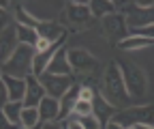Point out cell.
I'll return each mask as SVG.
<instances>
[{"label": "cell", "instance_id": "obj_1", "mask_svg": "<svg viewBox=\"0 0 154 129\" xmlns=\"http://www.w3.org/2000/svg\"><path fill=\"white\" fill-rule=\"evenodd\" d=\"M101 95L116 108V110H124L131 108V95L126 90L124 78H122V71L118 67V60H113L105 67L103 71V80H101Z\"/></svg>", "mask_w": 154, "mask_h": 129}, {"label": "cell", "instance_id": "obj_2", "mask_svg": "<svg viewBox=\"0 0 154 129\" xmlns=\"http://www.w3.org/2000/svg\"><path fill=\"white\" fill-rule=\"evenodd\" d=\"M34 56H36L34 47H30V45H19V47L13 52V56L2 63V73L13 76V78L28 80L30 76H34Z\"/></svg>", "mask_w": 154, "mask_h": 129}, {"label": "cell", "instance_id": "obj_3", "mask_svg": "<svg viewBox=\"0 0 154 129\" xmlns=\"http://www.w3.org/2000/svg\"><path fill=\"white\" fill-rule=\"evenodd\" d=\"M118 67L122 71V78H124V84H126V90L131 99H139L146 95L148 90V76L141 67H137L135 63H128V60H118Z\"/></svg>", "mask_w": 154, "mask_h": 129}, {"label": "cell", "instance_id": "obj_4", "mask_svg": "<svg viewBox=\"0 0 154 129\" xmlns=\"http://www.w3.org/2000/svg\"><path fill=\"white\" fill-rule=\"evenodd\" d=\"M113 121L122 125L124 129L137 127V125H154V103L150 105H131L124 110H118Z\"/></svg>", "mask_w": 154, "mask_h": 129}, {"label": "cell", "instance_id": "obj_5", "mask_svg": "<svg viewBox=\"0 0 154 129\" xmlns=\"http://www.w3.org/2000/svg\"><path fill=\"white\" fill-rule=\"evenodd\" d=\"M69 60H71L73 76H77V78L82 80L79 84H86L90 78H94L96 67H99V60H96L88 50H82V47L69 50Z\"/></svg>", "mask_w": 154, "mask_h": 129}, {"label": "cell", "instance_id": "obj_6", "mask_svg": "<svg viewBox=\"0 0 154 129\" xmlns=\"http://www.w3.org/2000/svg\"><path fill=\"white\" fill-rule=\"evenodd\" d=\"M38 80L43 82L47 97H54V99H62L69 90L77 84L75 76H54V73H43Z\"/></svg>", "mask_w": 154, "mask_h": 129}, {"label": "cell", "instance_id": "obj_7", "mask_svg": "<svg viewBox=\"0 0 154 129\" xmlns=\"http://www.w3.org/2000/svg\"><path fill=\"white\" fill-rule=\"evenodd\" d=\"M101 28H103V32H105V37L109 41H116V43H122L126 37L131 34V30H128V24H126V17L122 15V13H111V15H107V17H103L101 20Z\"/></svg>", "mask_w": 154, "mask_h": 129}, {"label": "cell", "instance_id": "obj_8", "mask_svg": "<svg viewBox=\"0 0 154 129\" xmlns=\"http://www.w3.org/2000/svg\"><path fill=\"white\" fill-rule=\"evenodd\" d=\"M92 9L90 2H66V20L75 28H86L92 22Z\"/></svg>", "mask_w": 154, "mask_h": 129}, {"label": "cell", "instance_id": "obj_9", "mask_svg": "<svg viewBox=\"0 0 154 129\" xmlns=\"http://www.w3.org/2000/svg\"><path fill=\"white\" fill-rule=\"evenodd\" d=\"M22 45L19 43V37H17V28H15V24H11V26H7V28H2V34H0V60H9L11 56H13V52Z\"/></svg>", "mask_w": 154, "mask_h": 129}, {"label": "cell", "instance_id": "obj_10", "mask_svg": "<svg viewBox=\"0 0 154 129\" xmlns=\"http://www.w3.org/2000/svg\"><path fill=\"white\" fill-rule=\"evenodd\" d=\"M26 82H28V86H26L24 105H26V108H38V105H41V101L47 97V93H45V86H43V82L38 80L36 76H30Z\"/></svg>", "mask_w": 154, "mask_h": 129}, {"label": "cell", "instance_id": "obj_11", "mask_svg": "<svg viewBox=\"0 0 154 129\" xmlns=\"http://www.w3.org/2000/svg\"><path fill=\"white\" fill-rule=\"evenodd\" d=\"M36 32L41 39H47L49 43H64V39H66V28L60 26L58 22H43L41 20V24L36 26Z\"/></svg>", "mask_w": 154, "mask_h": 129}, {"label": "cell", "instance_id": "obj_12", "mask_svg": "<svg viewBox=\"0 0 154 129\" xmlns=\"http://www.w3.org/2000/svg\"><path fill=\"white\" fill-rule=\"evenodd\" d=\"M0 82H2V86L7 88V93H9V101H24V97H26V86H28L26 80L13 78V76L2 73V76H0Z\"/></svg>", "mask_w": 154, "mask_h": 129}, {"label": "cell", "instance_id": "obj_13", "mask_svg": "<svg viewBox=\"0 0 154 129\" xmlns=\"http://www.w3.org/2000/svg\"><path fill=\"white\" fill-rule=\"evenodd\" d=\"M45 73H54V76H73L71 60H69V50H64V45L54 54V58H51V63H49Z\"/></svg>", "mask_w": 154, "mask_h": 129}, {"label": "cell", "instance_id": "obj_14", "mask_svg": "<svg viewBox=\"0 0 154 129\" xmlns=\"http://www.w3.org/2000/svg\"><path fill=\"white\" fill-rule=\"evenodd\" d=\"M94 116H96V121H99L101 125H103V129H105V125L116 116V112H118V110H116L101 93H96V97H94Z\"/></svg>", "mask_w": 154, "mask_h": 129}, {"label": "cell", "instance_id": "obj_15", "mask_svg": "<svg viewBox=\"0 0 154 129\" xmlns=\"http://www.w3.org/2000/svg\"><path fill=\"white\" fill-rule=\"evenodd\" d=\"M79 90H82V84L77 82V84L69 90V93L60 99V121H62V123L73 116V110H75L77 101H79Z\"/></svg>", "mask_w": 154, "mask_h": 129}, {"label": "cell", "instance_id": "obj_16", "mask_svg": "<svg viewBox=\"0 0 154 129\" xmlns=\"http://www.w3.org/2000/svg\"><path fill=\"white\" fill-rule=\"evenodd\" d=\"M38 112H41V121L43 123H56L60 121V99L54 97H45L38 105Z\"/></svg>", "mask_w": 154, "mask_h": 129}, {"label": "cell", "instance_id": "obj_17", "mask_svg": "<svg viewBox=\"0 0 154 129\" xmlns=\"http://www.w3.org/2000/svg\"><path fill=\"white\" fill-rule=\"evenodd\" d=\"M24 101H9L7 105L0 108V114L5 118H9L13 125H19L22 127V114H24Z\"/></svg>", "mask_w": 154, "mask_h": 129}, {"label": "cell", "instance_id": "obj_18", "mask_svg": "<svg viewBox=\"0 0 154 129\" xmlns=\"http://www.w3.org/2000/svg\"><path fill=\"white\" fill-rule=\"evenodd\" d=\"M152 45H154V41L143 39V37H137V34H128L122 43H118V47H120L122 52H141V50L152 47Z\"/></svg>", "mask_w": 154, "mask_h": 129}, {"label": "cell", "instance_id": "obj_19", "mask_svg": "<svg viewBox=\"0 0 154 129\" xmlns=\"http://www.w3.org/2000/svg\"><path fill=\"white\" fill-rule=\"evenodd\" d=\"M15 28H17V37H19V43L22 45H30V47L36 45V41H38L36 28H30V26H24V24H15Z\"/></svg>", "mask_w": 154, "mask_h": 129}, {"label": "cell", "instance_id": "obj_20", "mask_svg": "<svg viewBox=\"0 0 154 129\" xmlns=\"http://www.w3.org/2000/svg\"><path fill=\"white\" fill-rule=\"evenodd\" d=\"M90 9H92V15L94 17H107L111 13H116V5L111 2V0H92L90 2Z\"/></svg>", "mask_w": 154, "mask_h": 129}, {"label": "cell", "instance_id": "obj_21", "mask_svg": "<svg viewBox=\"0 0 154 129\" xmlns=\"http://www.w3.org/2000/svg\"><path fill=\"white\" fill-rule=\"evenodd\" d=\"M38 125H43L38 108H24V114H22V127H38Z\"/></svg>", "mask_w": 154, "mask_h": 129}, {"label": "cell", "instance_id": "obj_22", "mask_svg": "<svg viewBox=\"0 0 154 129\" xmlns=\"http://www.w3.org/2000/svg\"><path fill=\"white\" fill-rule=\"evenodd\" d=\"M73 116H77V118L94 116V103H92V101H84V99H79V101H77V105H75V110H73Z\"/></svg>", "mask_w": 154, "mask_h": 129}, {"label": "cell", "instance_id": "obj_23", "mask_svg": "<svg viewBox=\"0 0 154 129\" xmlns=\"http://www.w3.org/2000/svg\"><path fill=\"white\" fill-rule=\"evenodd\" d=\"M17 24H24V26H30V28H36L38 24H41V20H36V17L32 13H28L24 7H17Z\"/></svg>", "mask_w": 154, "mask_h": 129}, {"label": "cell", "instance_id": "obj_24", "mask_svg": "<svg viewBox=\"0 0 154 129\" xmlns=\"http://www.w3.org/2000/svg\"><path fill=\"white\" fill-rule=\"evenodd\" d=\"M94 97H96V90H94V86H84V84H82L79 99H84V101H94Z\"/></svg>", "mask_w": 154, "mask_h": 129}, {"label": "cell", "instance_id": "obj_25", "mask_svg": "<svg viewBox=\"0 0 154 129\" xmlns=\"http://www.w3.org/2000/svg\"><path fill=\"white\" fill-rule=\"evenodd\" d=\"M64 129H84V123H82V118L71 116V118L64 121Z\"/></svg>", "mask_w": 154, "mask_h": 129}, {"label": "cell", "instance_id": "obj_26", "mask_svg": "<svg viewBox=\"0 0 154 129\" xmlns=\"http://www.w3.org/2000/svg\"><path fill=\"white\" fill-rule=\"evenodd\" d=\"M84 123V129H103V125L96 121V116H88V118H82Z\"/></svg>", "mask_w": 154, "mask_h": 129}, {"label": "cell", "instance_id": "obj_27", "mask_svg": "<svg viewBox=\"0 0 154 129\" xmlns=\"http://www.w3.org/2000/svg\"><path fill=\"white\" fill-rule=\"evenodd\" d=\"M0 129H22L19 125H13L9 118H5L2 114H0Z\"/></svg>", "mask_w": 154, "mask_h": 129}, {"label": "cell", "instance_id": "obj_28", "mask_svg": "<svg viewBox=\"0 0 154 129\" xmlns=\"http://www.w3.org/2000/svg\"><path fill=\"white\" fill-rule=\"evenodd\" d=\"M41 127H43V129H64V123H62V121H56V123H43Z\"/></svg>", "mask_w": 154, "mask_h": 129}, {"label": "cell", "instance_id": "obj_29", "mask_svg": "<svg viewBox=\"0 0 154 129\" xmlns=\"http://www.w3.org/2000/svg\"><path fill=\"white\" fill-rule=\"evenodd\" d=\"M105 129H124V127H122V125H118V123H116V121L111 118V121L105 125Z\"/></svg>", "mask_w": 154, "mask_h": 129}, {"label": "cell", "instance_id": "obj_30", "mask_svg": "<svg viewBox=\"0 0 154 129\" xmlns=\"http://www.w3.org/2000/svg\"><path fill=\"white\" fill-rule=\"evenodd\" d=\"M135 129H154V125H137Z\"/></svg>", "mask_w": 154, "mask_h": 129}, {"label": "cell", "instance_id": "obj_31", "mask_svg": "<svg viewBox=\"0 0 154 129\" xmlns=\"http://www.w3.org/2000/svg\"><path fill=\"white\" fill-rule=\"evenodd\" d=\"M22 129H43V127L38 125V127H22Z\"/></svg>", "mask_w": 154, "mask_h": 129}, {"label": "cell", "instance_id": "obj_32", "mask_svg": "<svg viewBox=\"0 0 154 129\" xmlns=\"http://www.w3.org/2000/svg\"><path fill=\"white\" fill-rule=\"evenodd\" d=\"M128 129H135V127H128Z\"/></svg>", "mask_w": 154, "mask_h": 129}]
</instances>
